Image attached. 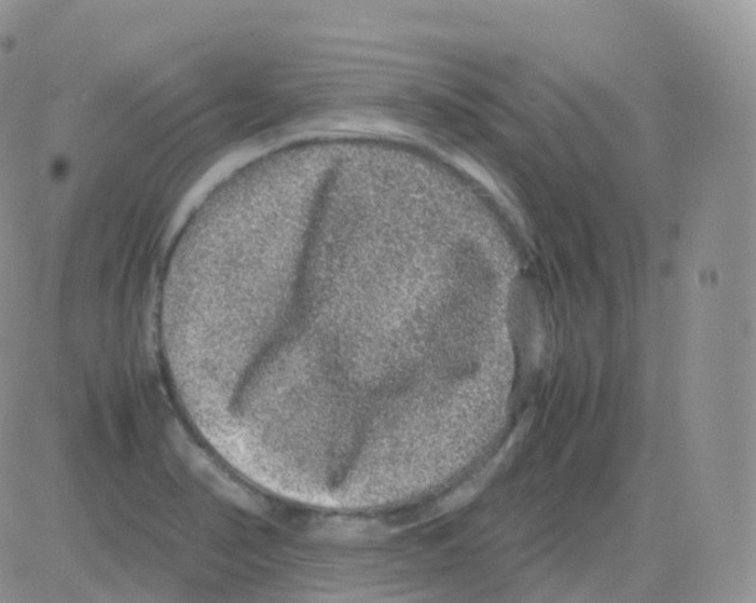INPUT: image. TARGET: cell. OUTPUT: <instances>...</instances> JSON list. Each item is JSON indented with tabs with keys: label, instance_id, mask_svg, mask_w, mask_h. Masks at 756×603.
<instances>
[{
	"label": "cell",
	"instance_id": "1",
	"mask_svg": "<svg viewBox=\"0 0 756 603\" xmlns=\"http://www.w3.org/2000/svg\"><path fill=\"white\" fill-rule=\"evenodd\" d=\"M183 448V457L186 458L191 470L197 473L201 481L209 484L218 495H222L230 502L241 505L242 508L253 512L258 509L254 498L233 484L229 478L215 468V464L208 458L201 456L198 449L188 443H185Z\"/></svg>",
	"mask_w": 756,
	"mask_h": 603
}]
</instances>
